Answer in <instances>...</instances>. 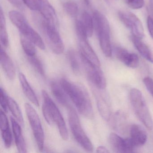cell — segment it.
Returning a JSON list of instances; mask_svg holds the SVG:
<instances>
[{
	"label": "cell",
	"instance_id": "obj_13",
	"mask_svg": "<svg viewBox=\"0 0 153 153\" xmlns=\"http://www.w3.org/2000/svg\"><path fill=\"white\" fill-rule=\"evenodd\" d=\"M80 56L97 67H100L101 63L96 53L88 41V38L79 39Z\"/></svg>",
	"mask_w": 153,
	"mask_h": 153
},
{
	"label": "cell",
	"instance_id": "obj_33",
	"mask_svg": "<svg viewBox=\"0 0 153 153\" xmlns=\"http://www.w3.org/2000/svg\"><path fill=\"white\" fill-rule=\"evenodd\" d=\"M0 102L2 109L5 112H8V106L7 96L4 90L2 88H1L0 92Z\"/></svg>",
	"mask_w": 153,
	"mask_h": 153
},
{
	"label": "cell",
	"instance_id": "obj_6",
	"mask_svg": "<svg viewBox=\"0 0 153 153\" xmlns=\"http://www.w3.org/2000/svg\"><path fill=\"white\" fill-rule=\"evenodd\" d=\"M68 120L71 132L77 142L86 151L92 152L94 146L82 128L77 114L74 108H68Z\"/></svg>",
	"mask_w": 153,
	"mask_h": 153
},
{
	"label": "cell",
	"instance_id": "obj_27",
	"mask_svg": "<svg viewBox=\"0 0 153 153\" xmlns=\"http://www.w3.org/2000/svg\"><path fill=\"white\" fill-rule=\"evenodd\" d=\"M68 58L71 68L74 74L79 75L81 73V65L75 51L71 49L68 52Z\"/></svg>",
	"mask_w": 153,
	"mask_h": 153
},
{
	"label": "cell",
	"instance_id": "obj_25",
	"mask_svg": "<svg viewBox=\"0 0 153 153\" xmlns=\"http://www.w3.org/2000/svg\"><path fill=\"white\" fill-rule=\"evenodd\" d=\"M7 101L8 108L11 113L20 124L24 125V120L23 114L17 103L12 97L8 96Z\"/></svg>",
	"mask_w": 153,
	"mask_h": 153
},
{
	"label": "cell",
	"instance_id": "obj_26",
	"mask_svg": "<svg viewBox=\"0 0 153 153\" xmlns=\"http://www.w3.org/2000/svg\"><path fill=\"white\" fill-rule=\"evenodd\" d=\"M81 19L80 20L85 30L88 37H91L94 32V22L93 17L90 16L88 12L85 11L82 13Z\"/></svg>",
	"mask_w": 153,
	"mask_h": 153
},
{
	"label": "cell",
	"instance_id": "obj_14",
	"mask_svg": "<svg viewBox=\"0 0 153 153\" xmlns=\"http://www.w3.org/2000/svg\"><path fill=\"white\" fill-rule=\"evenodd\" d=\"M108 121L114 130L122 134L126 133L130 128L127 116L122 111H118L111 114Z\"/></svg>",
	"mask_w": 153,
	"mask_h": 153
},
{
	"label": "cell",
	"instance_id": "obj_9",
	"mask_svg": "<svg viewBox=\"0 0 153 153\" xmlns=\"http://www.w3.org/2000/svg\"><path fill=\"white\" fill-rule=\"evenodd\" d=\"M118 16L123 24L130 30L132 36L140 39L145 36L143 25L136 15L129 11H120Z\"/></svg>",
	"mask_w": 153,
	"mask_h": 153
},
{
	"label": "cell",
	"instance_id": "obj_2",
	"mask_svg": "<svg viewBox=\"0 0 153 153\" xmlns=\"http://www.w3.org/2000/svg\"><path fill=\"white\" fill-rule=\"evenodd\" d=\"M42 94L43 100L42 110L45 119L50 125L55 123L62 139L68 140L69 138L68 129L59 110L46 91L43 90Z\"/></svg>",
	"mask_w": 153,
	"mask_h": 153
},
{
	"label": "cell",
	"instance_id": "obj_29",
	"mask_svg": "<svg viewBox=\"0 0 153 153\" xmlns=\"http://www.w3.org/2000/svg\"><path fill=\"white\" fill-rule=\"evenodd\" d=\"M27 59L35 70L42 76H45L44 67L41 61L35 56H27Z\"/></svg>",
	"mask_w": 153,
	"mask_h": 153
},
{
	"label": "cell",
	"instance_id": "obj_32",
	"mask_svg": "<svg viewBox=\"0 0 153 153\" xmlns=\"http://www.w3.org/2000/svg\"><path fill=\"white\" fill-rule=\"evenodd\" d=\"M128 7L133 10H138L143 8L145 5L144 0H126Z\"/></svg>",
	"mask_w": 153,
	"mask_h": 153
},
{
	"label": "cell",
	"instance_id": "obj_15",
	"mask_svg": "<svg viewBox=\"0 0 153 153\" xmlns=\"http://www.w3.org/2000/svg\"><path fill=\"white\" fill-rule=\"evenodd\" d=\"M130 139L136 148L144 145L147 140V135L140 125L134 124L129 128Z\"/></svg>",
	"mask_w": 153,
	"mask_h": 153
},
{
	"label": "cell",
	"instance_id": "obj_39",
	"mask_svg": "<svg viewBox=\"0 0 153 153\" xmlns=\"http://www.w3.org/2000/svg\"><path fill=\"white\" fill-rule=\"evenodd\" d=\"M84 1H85V3L86 5H89V0H84Z\"/></svg>",
	"mask_w": 153,
	"mask_h": 153
},
{
	"label": "cell",
	"instance_id": "obj_7",
	"mask_svg": "<svg viewBox=\"0 0 153 153\" xmlns=\"http://www.w3.org/2000/svg\"><path fill=\"white\" fill-rule=\"evenodd\" d=\"M42 17V19L37 22L38 26L53 52L57 54H61L64 51V45L57 27L49 24Z\"/></svg>",
	"mask_w": 153,
	"mask_h": 153
},
{
	"label": "cell",
	"instance_id": "obj_19",
	"mask_svg": "<svg viewBox=\"0 0 153 153\" xmlns=\"http://www.w3.org/2000/svg\"><path fill=\"white\" fill-rule=\"evenodd\" d=\"M51 90L53 96L57 101L63 106L68 109L71 106L70 104L68 96L60 84L56 82H52L51 84Z\"/></svg>",
	"mask_w": 153,
	"mask_h": 153
},
{
	"label": "cell",
	"instance_id": "obj_22",
	"mask_svg": "<svg viewBox=\"0 0 153 153\" xmlns=\"http://www.w3.org/2000/svg\"><path fill=\"white\" fill-rule=\"evenodd\" d=\"M131 39L140 55L148 61L153 63V54L148 46L141 41V39L133 36L131 37Z\"/></svg>",
	"mask_w": 153,
	"mask_h": 153
},
{
	"label": "cell",
	"instance_id": "obj_20",
	"mask_svg": "<svg viewBox=\"0 0 153 153\" xmlns=\"http://www.w3.org/2000/svg\"><path fill=\"white\" fill-rule=\"evenodd\" d=\"M1 63L3 70L10 80H13L16 77V69L10 57L1 48Z\"/></svg>",
	"mask_w": 153,
	"mask_h": 153
},
{
	"label": "cell",
	"instance_id": "obj_37",
	"mask_svg": "<svg viewBox=\"0 0 153 153\" xmlns=\"http://www.w3.org/2000/svg\"><path fill=\"white\" fill-rule=\"evenodd\" d=\"M148 10L150 16L153 19V0H149L148 4Z\"/></svg>",
	"mask_w": 153,
	"mask_h": 153
},
{
	"label": "cell",
	"instance_id": "obj_18",
	"mask_svg": "<svg viewBox=\"0 0 153 153\" xmlns=\"http://www.w3.org/2000/svg\"><path fill=\"white\" fill-rule=\"evenodd\" d=\"M11 125L15 138L16 146L19 153H26L27 151L26 145L22 134V129L20 125L14 118L11 117Z\"/></svg>",
	"mask_w": 153,
	"mask_h": 153
},
{
	"label": "cell",
	"instance_id": "obj_16",
	"mask_svg": "<svg viewBox=\"0 0 153 153\" xmlns=\"http://www.w3.org/2000/svg\"><path fill=\"white\" fill-rule=\"evenodd\" d=\"M39 12L46 22L57 27L58 24L57 15L54 9L48 0H43Z\"/></svg>",
	"mask_w": 153,
	"mask_h": 153
},
{
	"label": "cell",
	"instance_id": "obj_17",
	"mask_svg": "<svg viewBox=\"0 0 153 153\" xmlns=\"http://www.w3.org/2000/svg\"><path fill=\"white\" fill-rule=\"evenodd\" d=\"M0 124L1 136L4 141V145L7 148H9L12 145V134L10 128L7 117L2 110L1 111Z\"/></svg>",
	"mask_w": 153,
	"mask_h": 153
},
{
	"label": "cell",
	"instance_id": "obj_30",
	"mask_svg": "<svg viewBox=\"0 0 153 153\" xmlns=\"http://www.w3.org/2000/svg\"><path fill=\"white\" fill-rule=\"evenodd\" d=\"M63 7L66 13L71 16H76L78 11V6L74 1H67L64 3Z\"/></svg>",
	"mask_w": 153,
	"mask_h": 153
},
{
	"label": "cell",
	"instance_id": "obj_35",
	"mask_svg": "<svg viewBox=\"0 0 153 153\" xmlns=\"http://www.w3.org/2000/svg\"><path fill=\"white\" fill-rule=\"evenodd\" d=\"M148 29L150 36L153 40V19L150 16H149L147 19Z\"/></svg>",
	"mask_w": 153,
	"mask_h": 153
},
{
	"label": "cell",
	"instance_id": "obj_24",
	"mask_svg": "<svg viewBox=\"0 0 153 153\" xmlns=\"http://www.w3.org/2000/svg\"><path fill=\"white\" fill-rule=\"evenodd\" d=\"M0 40L3 47H7L9 45V38L7 29L6 19L2 8L0 11Z\"/></svg>",
	"mask_w": 153,
	"mask_h": 153
},
{
	"label": "cell",
	"instance_id": "obj_23",
	"mask_svg": "<svg viewBox=\"0 0 153 153\" xmlns=\"http://www.w3.org/2000/svg\"><path fill=\"white\" fill-rule=\"evenodd\" d=\"M97 101V106L98 111L102 117L105 120L108 121L110 120L111 115L110 106L107 101L102 96L97 94L96 96Z\"/></svg>",
	"mask_w": 153,
	"mask_h": 153
},
{
	"label": "cell",
	"instance_id": "obj_11",
	"mask_svg": "<svg viewBox=\"0 0 153 153\" xmlns=\"http://www.w3.org/2000/svg\"><path fill=\"white\" fill-rule=\"evenodd\" d=\"M111 148L116 153H131L136 148L129 137L123 138L115 133H111L109 137Z\"/></svg>",
	"mask_w": 153,
	"mask_h": 153
},
{
	"label": "cell",
	"instance_id": "obj_34",
	"mask_svg": "<svg viewBox=\"0 0 153 153\" xmlns=\"http://www.w3.org/2000/svg\"><path fill=\"white\" fill-rule=\"evenodd\" d=\"M143 83L148 91L153 97V79L149 77H146L143 79Z\"/></svg>",
	"mask_w": 153,
	"mask_h": 153
},
{
	"label": "cell",
	"instance_id": "obj_28",
	"mask_svg": "<svg viewBox=\"0 0 153 153\" xmlns=\"http://www.w3.org/2000/svg\"><path fill=\"white\" fill-rule=\"evenodd\" d=\"M21 45L27 56H35L36 54L35 45L30 40L22 35L20 38Z\"/></svg>",
	"mask_w": 153,
	"mask_h": 153
},
{
	"label": "cell",
	"instance_id": "obj_8",
	"mask_svg": "<svg viewBox=\"0 0 153 153\" xmlns=\"http://www.w3.org/2000/svg\"><path fill=\"white\" fill-rule=\"evenodd\" d=\"M25 108L37 147L40 151H43L44 148L45 135L39 115L30 104H25Z\"/></svg>",
	"mask_w": 153,
	"mask_h": 153
},
{
	"label": "cell",
	"instance_id": "obj_3",
	"mask_svg": "<svg viewBox=\"0 0 153 153\" xmlns=\"http://www.w3.org/2000/svg\"><path fill=\"white\" fill-rule=\"evenodd\" d=\"M93 19L101 50L106 57L110 58L112 54V50L110 41L109 22L105 16L97 10L94 11Z\"/></svg>",
	"mask_w": 153,
	"mask_h": 153
},
{
	"label": "cell",
	"instance_id": "obj_10",
	"mask_svg": "<svg viewBox=\"0 0 153 153\" xmlns=\"http://www.w3.org/2000/svg\"><path fill=\"white\" fill-rule=\"evenodd\" d=\"M80 59L89 81L97 89H104L106 87V80L100 67L93 65L82 57H80Z\"/></svg>",
	"mask_w": 153,
	"mask_h": 153
},
{
	"label": "cell",
	"instance_id": "obj_5",
	"mask_svg": "<svg viewBox=\"0 0 153 153\" xmlns=\"http://www.w3.org/2000/svg\"><path fill=\"white\" fill-rule=\"evenodd\" d=\"M129 97L131 104L137 117L147 128L152 129L153 120L141 92L137 88H132Z\"/></svg>",
	"mask_w": 153,
	"mask_h": 153
},
{
	"label": "cell",
	"instance_id": "obj_1",
	"mask_svg": "<svg viewBox=\"0 0 153 153\" xmlns=\"http://www.w3.org/2000/svg\"><path fill=\"white\" fill-rule=\"evenodd\" d=\"M60 84L80 114L88 119L93 118L94 111L92 102L85 88L65 78L61 79Z\"/></svg>",
	"mask_w": 153,
	"mask_h": 153
},
{
	"label": "cell",
	"instance_id": "obj_38",
	"mask_svg": "<svg viewBox=\"0 0 153 153\" xmlns=\"http://www.w3.org/2000/svg\"><path fill=\"white\" fill-rule=\"evenodd\" d=\"M97 153H109L110 151L105 147L103 146H100L97 149Z\"/></svg>",
	"mask_w": 153,
	"mask_h": 153
},
{
	"label": "cell",
	"instance_id": "obj_21",
	"mask_svg": "<svg viewBox=\"0 0 153 153\" xmlns=\"http://www.w3.org/2000/svg\"><path fill=\"white\" fill-rule=\"evenodd\" d=\"M19 77L22 89L25 95L28 98V100L36 106H39V103L38 98L34 91L28 83L25 76L23 73L20 72L19 74Z\"/></svg>",
	"mask_w": 153,
	"mask_h": 153
},
{
	"label": "cell",
	"instance_id": "obj_12",
	"mask_svg": "<svg viewBox=\"0 0 153 153\" xmlns=\"http://www.w3.org/2000/svg\"><path fill=\"white\" fill-rule=\"evenodd\" d=\"M114 52L117 59L127 67L131 68H137L139 60L136 53H131L126 49L119 46L114 47Z\"/></svg>",
	"mask_w": 153,
	"mask_h": 153
},
{
	"label": "cell",
	"instance_id": "obj_31",
	"mask_svg": "<svg viewBox=\"0 0 153 153\" xmlns=\"http://www.w3.org/2000/svg\"><path fill=\"white\" fill-rule=\"evenodd\" d=\"M23 3L33 11H39L43 0H22Z\"/></svg>",
	"mask_w": 153,
	"mask_h": 153
},
{
	"label": "cell",
	"instance_id": "obj_36",
	"mask_svg": "<svg viewBox=\"0 0 153 153\" xmlns=\"http://www.w3.org/2000/svg\"><path fill=\"white\" fill-rule=\"evenodd\" d=\"M7 1L14 7H16L21 10H24V7L23 5L24 3L22 0H7Z\"/></svg>",
	"mask_w": 153,
	"mask_h": 153
},
{
	"label": "cell",
	"instance_id": "obj_4",
	"mask_svg": "<svg viewBox=\"0 0 153 153\" xmlns=\"http://www.w3.org/2000/svg\"><path fill=\"white\" fill-rule=\"evenodd\" d=\"M9 16L10 21L19 29L22 36L30 40L41 50L45 49V45L40 35L33 29L20 12L12 10L9 12Z\"/></svg>",
	"mask_w": 153,
	"mask_h": 153
}]
</instances>
